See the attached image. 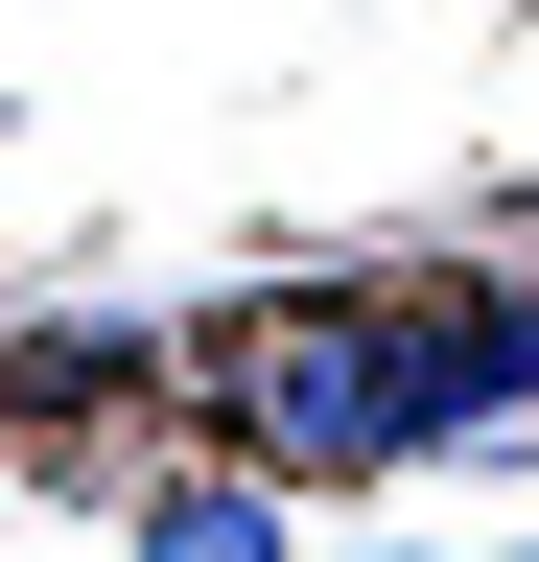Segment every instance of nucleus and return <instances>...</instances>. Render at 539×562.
I'll return each instance as SVG.
<instances>
[{
	"mask_svg": "<svg viewBox=\"0 0 539 562\" xmlns=\"http://www.w3.org/2000/svg\"><path fill=\"white\" fill-rule=\"evenodd\" d=\"M212 398H235V469H282V492H375V469H398L375 305H235V328H212Z\"/></svg>",
	"mask_w": 539,
	"mask_h": 562,
	"instance_id": "f257e3e1",
	"label": "nucleus"
},
{
	"mask_svg": "<svg viewBox=\"0 0 539 562\" xmlns=\"http://www.w3.org/2000/svg\"><path fill=\"white\" fill-rule=\"evenodd\" d=\"M375 375H398V446L539 422V281H423V305H375Z\"/></svg>",
	"mask_w": 539,
	"mask_h": 562,
	"instance_id": "f03ea898",
	"label": "nucleus"
},
{
	"mask_svg": "<svg viewBox=\"0 0 539 562\" xmlns=\"http://www.w3.org/2000/svg\"><path fill=\"white\" fill-rule=\"evenodd\" d=\"M142 562H282V469H188V492H142Z\"/></svg>",
	"mask_w": 539,
	"mask_h": 562,
	"instance_id": "7ed1b4c3",
	"label": "nucleus"
}]
</instances>
